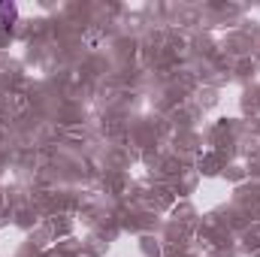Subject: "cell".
<instances>
[{
  "mask_svg": "<svg viewBox=\"0 0 260 257\" xmlns=\"http://www.w3.org/2000/svg\"><path fill=\"white\" fill-rule=\"evenodd\" d=\"M0 15L12 21V18H15V6H6V3H0Z\"/></svg>",
  "mask_w": 260,
  "mask_h": 257,
  "instance_id": "obj_1",
  "label": "cell"
}]
</instances>
